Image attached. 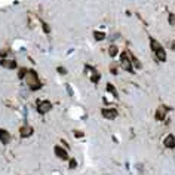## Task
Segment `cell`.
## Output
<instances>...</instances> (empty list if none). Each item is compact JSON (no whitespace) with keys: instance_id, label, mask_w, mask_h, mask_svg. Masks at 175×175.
Returning a JSON list of instances; mask_svg holds the SVG:
<instances>
[{"instance_id":"8","label":"cell","mask_w":175,"mask_h":175,"mask_svg":"<svg viewBox=\"0 0 175 175\" xmlns=\"http://www.w3.org/2000/svg\"><path fill=\"white\" fill-rule=\"evenodd\" d=\"M21 137L22 138H28V137H31L33 135V128L30 126V125H24L22 128H21Z\"/></svg>"},{"instance_id":"21","label":"cell","mask_w":175,"mask_h":175,"mask_svg":"<svg viewBox=\"0 0 175 175\" xmlns=\"http://www.w3.org/2000/svg\"><path fill=\"white\" fill-rule=\"evenodd\" d=\"M74 135H76V138H82V137H83V134H82L80 131H76V132H74Z\"/></svg>"},{"instance_id":"4","label":"cell","mask_w":175,"mask_h":175,"mask_svg":"<svg viewBox=\"0 0 175 175\" xmlns=\"http://www.w3.org/2000/svg\"><path fill=\"white\" fill-rule=\"evenodd\" d=\"M51 108H52V104L49 101H39L37 102V110H39L40 114H45L47 111H51Z\"/></svg>"},{"instance_id":"12","label":"cell","mask_w":175,"mask_h":175,"mask_svg":"<svg viewBox=\"0 0 175 175\" xmlns=\"http://www.w3.org/2000/svg\"><path fill=\"white\" fill-rule=\"evenodd\" d=\"M163 144H165V147H168V148H175V137L174 135H168L165 138Z\"/></svg>"},{"instance_id":"22","label":"cell","mask_w":175,"mask_h":175,"mask_svg":"<svg viewBox=\"0 0 175 175\" xmlns=\"http://www.w3.org/2000/svg\"><path fill=\"white\" fill-rule=\"evenodd\" d=\"M43 30H45L46 33H49V31H51V28H49V25H46L45 22H43Z\"/></svg>"},{"instance_id":"24","label":"cell","mask_w":175,"mask_h":175,"mask_svg":"<svg viewBox=\"0 0 175 175\" xmlns=\"http://www.w3.org/2000/svg\"><path fill=\"white\" fill-rule=\"evenodd\" d=\"M111 71L116 74V71H117V70H116V64H113V65H111Z\"/></svg>"},{"instance_id":"6","label":"cell","mask_w":175,"mask_h":175,"mask_svg":"<svg viewBox=\"0 0 175 175\" xmlns=\"http://www.w3.org/2000/svg\"><path fill=\"white\" fill-rule=\"evenodd\" d=\"M11 134L7 132L6 129H0V142L2 144H5V146H7L9 142H11Z\"/></svg>"},{"instance_id":"18","label":"cell","mask_w":175,"mask_h":175,"mask_svg":"<svg viewBox=\"0 0 175 175\" xmlns=\"http://www.w3.org/2000/svg\"><path fill=\"white\" fill-rule=\"evenodd\" d=\"M68 166H70V169H74L76 166H77V162L74 160V159H71V160H70V163H68Z\"/></svg>"},{"instance_id":"1","label":"cell","mask_w":175,"mask_h":175,"mask_svg":"<svg viewBox=\"0 0 175 175\" xmlns=\"http://www.w3.org/2000/svg\"><path fill=\"white\" fill-rule=\"evenodd\" d=\"M24 79H25V83L28 85V88H30L31 91H37V89L42 88V82L34 70H27V74H25Z\"/></svg>"},{"instance_id":"10","label":"cell","mask_w":175,"mask_h":175,"mask_svg":"<svg viewBox=\"0 0 175 175\" xmlns=\"http://www.w3.org/2000/svg\"><path fill=\"white\" fill-rule=\"evenodd\" d=\"M166 111H168V108L165 107V105H160V107L157 108V111H156V119L157 120H163L166 117Z\"/></svg>"},{"instance_id":"19","label":"cell","mask_w":175,"mask_h":175,"mask_svg":"<svg viewBox=\"0 0 175 175\" xmlns=\"http://www.w3.org/2000/svg\"><path fill=\"white\" fill-rule=\"evenodd\" d=\"M169 24H171V25H175V15L174 14L169 15Z\"/></svg>"},{"instance_id":"16","label":"cell","mask_w":175,"mask_h":175,"mask_svg":"<svg viewBox=\"0 0 175 175\" xmlns=\"http://www.w3.org/2000/svg\"><path fill=\"white\" fill-rule=\"evenodd\" d=\"M131 61L134 62V65H135L137 68H141V62H140V61L137 60V58H135L134 55H131Z\"/></svg>"},{"instance_id":"7","label":"cell","mask_w":175,"mask_h":175,"mask_svg":"<svg viewBox=\"0 0 175 175\" xmlns=\"http://www.w3.org/2000/svg\"><path fill=\"white\" fill-rule=\"evenodd\" d=\"M54 151H55V155L58 156L60 159H62V160H67V159H68L67 151H65V150H64V148H62V147H60V146H55Z\"/></svg>"},{"instance_id":"13","label":"cell","mask_w":175,"mask_h":175,"mask_svg":"<svg viewBox=\"0 0 175 175\" xmlns=\"http://www.w3.org/2000/svg\"><path fill=\"white\" fill-rule=\"evenodd\" d=\"M94 39L96 42H101L105 39V33H102V31H95L94 33Z\"/></svg>"},{"instance_id":"9","label":"cell","mask_w":175,"mask_h":175,"mask_svg":"<svg viewBox=\"0 0 175 175\" xmlns=\"http://www.w3.org/2000/svg\"><path fill=\"white\" fill-rule=\"evenodd\" d=\"M0 65L5 68H9V70H14V68H16V61L14 60H2L0 61Z\"/></svg>"},{"instance_id":"11","label":"cell","mask_w":175,"mask_h":175,"mask_svg":"<svg viewBox=\"0 0 175 175\" xmlns=\"http://www.w3.org/2000/svg\"><path fill=\"white\" fill-rule=\"evenodd\" d=\"M86 70H88V71H91V80L95 82V83H98V82H100V79H101L100 73H98V71H95L94 68L89 67V65H86Z\"/></svg>"},{"instance_id":"2","label":"cell","mask_w":175,"mask_h":175,"mask_svg":"<svg viewBox=\"0 0 175 175\" xmlns=\"http://www.w3.org/2000/svg\"><path fill=\"white\" fill-rule=\"evenodd\" d=\"M150 45H151V49L155 51V55L157 61L159 62H165L166 61V52H165V49L160 46V43L155 39H150Z\"/></svg>"},{"instance_id":"5","label":"cell","mask_w":175,"mask_h":175,"mask_svg":"<svg viewBox=\"0 0 175 175\" xmlns=\"http://www.w3.org/2000/svg\"><path fill=\"white\" fill-rule=\"evenodd\" d=\"M101 114L105 119H116L117 117V110L116 108H102Z\"/></svg>"},{"instance_id":"3","label":"cell","mask_w":175,"mask_h":175,"mask_svg":"<svg viewBox=\"0 0 175 175\" xmlns=\"http://www.w3.org/2000/svg\"><path fill=\"white\" fill-rule=\"evenodd\" d=\"M120 65L123 70H126V71H134V67H132V62H131V55L128 52H122L120 55Z\"/></svg>"},{"instance_id":"23","label":"cell","mask_w":175,"mask_h":175,"mask_svg":"<svg viewBox=\"0 0 175 175\" xmlns=\"http://www.w3.org/2000/svg\"><path fill=\"white\" fill-rule=\"evenodd\" d=\"M6 55H7V52H6V51H2V52H0V56H2V58H5Z\"/></svg>"},{"instance_id":"17","label":"cell","mask_w":175,"mask_h":175,"mask_svg":"<svg viewBox=\"0 0 175 175\" xmlns=\"http://www.w3.org/2000/svg\"><path fill=\"white\" fill-rule=\"evenodd\" d=\"M25 74H27V70H25V68H21L20 73H18V77H20V79H24Z\"/></svg>"},{"instance_id":"20","label":"cell","mask_w":175,"mask_h":175,"mask_svg":"<svg viewBox=\"0 0 175 175\" xmlns=\"http://www.w3.org/2000/svg\"><path fill=\"white\" fill-rule=\"evenodd\" d=\"M58 73H61V74H65V73H67V70H65V68H64V67H58Z\"/></svg>"},{"instance_id":"14","label":"cell","mask_w":175,"mask_h":175,"mask_svg":"<svg viewBox=\"0 0 175 175\" xmlns=\"http://www.w3.org/2000/svg\"><path fill=\"white\" fill-rule=\"evenodd\" d=\"M117 52H119V49H117L116 45H111V46L108 47V54H110V56H116Z\"/></svg>"},{"instance_id":"15","label":"cell","mask_w":175,"mask_h":175,"mask_svg":"<svg viewBox=\"0 0 175 175\" xmlns=\"http://www.w3.org/2000/svg\"><path fill=\"white\" fill-rule=\"evenodd\" d=\"M107 91H108V92H111V94L114 95V98H117V96H119V94H117V92H116L114 86H113V85H111V83H108V85H107Z\"/></svg>"}]
</instances>
